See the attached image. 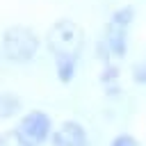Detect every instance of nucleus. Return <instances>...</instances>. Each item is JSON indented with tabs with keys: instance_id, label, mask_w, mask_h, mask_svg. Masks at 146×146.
<instances>
[{
	"instance_id": "f257e3e1",
	"label": "nucleus",
	"mask_w": 146,
	"mask_h": 146,
	"mask_svg": "<svg viewBox=\"0 0 146 146\" xmlns=\"http://www.w3.org/2000/svg\"><path fill=\"white\" fill-rule=\"evenodd\" d=\"M2 57L9 64H27L39 52V36L27 25H11L2 32Z\"/></svg>"
},
{
	"instance_id": "f03ea898",
	"label": "nucleus",
	"mask_w": 146,
	"mask_h": 146,
	"mask_svg": "<svg viewBox=\"0 0 146 146\" xmlns=\"http://www.w3.org/2000/svg\"><path fill=\"white\" fill-rule=\"evenodd\" d=\"M46 43H48V50L52 52V57H59V55H78L80 57V50L84 46V34L75 21L59 18L48 30Z\"/></svg>"
},
{
	"instance_id": "7ed1b4c3",
	"label": "nucleus",
	"mask_w": 146,
	"mask_h": 146,
	"mask_svg": "<svg viewBox=\"0 0 146 146\" xmlns=\"http://www.w3.org/2000/svg\"><path fill=\"white\" fill-rule=\"evenodd\" d=\"M132 21H135V9H132L130 5H125V7H119V9L110 16V21H107V25H105V36H103V41H105V46L110 48V52H112L114 59H121V57H125V52H128V34H130Z\"/></svg>"
},
{
	"instance_id": "20e7f679",
	"label": "nucleus",
	"mask_w": 146,
	"mask_h": 146,
	"mask_svg": "<svg viewBox=\"0 0 146 146\" xmlns=\"http://www.w3.org/2000/svg\"><path fill=\"white\" fill-rule=\"evenodd\" d=\"M16 132L27 146H41V144H46L48 137H52V121L46 112L32 110L18 121Z\"/></svg>"
},
{
	"instance_id": "39448f33",
	"label": "nucleus",
	"mask_w": 146,
	"mask_h": 146,
	"mask_svg": "<svg viewBox=\"0 0 146 146\" xmlns=\"http://www.w3.org/2000/svg\"><path fill=\"white\" fill-rule=\"evenodd\" d=\"M50 144L52 146H89V137L78 121H64L52 130Z\"/></svg>"
},
{
	"instance_id": "423d86ee",
	"label": "nucleus",
	"mask_w": 146,
	"mask_h": 146,
	"mask_svg": "<svg viewBox=\"0 0 146 146\" xmlns=\"http://www.w3.org/2000/svg\"><path fill=\"white\" fill-rule=\"evenodd\" d=\"M55 59V71H57V78L59 82H71L75 78V68H78V55H59V57H52Z\"/></svg>"
},
{
	"instance_id": "0eeeda50",
	"label": "nucleus",
	"mask_w": 146,
	"mask_h": 146,
	"mask_svg": "<svg viewBox=\"0 0 146 146\" xmlns=\"http://www.w3.org/2000/svg\"><path fill=\"white\" fill-rule=\"evenodd\" d=\"M0 107H2V119H11V116H16L18 110H21V98H16V96H11L9 91H5Z\"/></svg>"
},
{
	"instance_id": "6e6552de",
	"label": "nucleus",
	"mask_w": 146,
	"mask_h": 146,
	"mask_svg": "<svg viewBox=\"0 0 146 146\" xmlns=\"http://www.w3.org/2000/svg\"><path fill=\"white\" fill-rule=\"evenodd\" d=\"M132 80L137 84H146V55L135 62V66H132Z\"/></svg>"
},
{
	"instance_id": "1a4fd4ad",
	"label": "nucleus",
	"mask_w": 146,
	"mask_h": 146,
	"mask_svg": "<svg viewBox=\"0 0 146 146\" xmlns=\"http://www.w3.org/2000/svg\"><path fill=\"white\" fill-rule=\"evenodd\" d=\"M0 146H27V144L18 137V132H16V130H9V132H5V135H2Z\"/></svg>"
},
{
	"instance_id": "9d476101",
	"label": "nucleus",
	"mask_w": 146,
	"mask_h": 146,
	"mask_svg": "<svg viewBox=\"0 0 146 146\" xmlns=\"http://www.w3.org/2000/svg\"><path fill=\"white\" fill-rule=\"evenodd\" d=\"M110 146H139V144H137V139H135L132 135H125V132H123V135H116Z\"/></svg>"
}]
</instances>
